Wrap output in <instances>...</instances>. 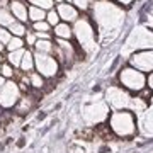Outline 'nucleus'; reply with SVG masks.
Returning <instances> with one entry per match:
<instances>
[{
	"instance_id": "ddd939ff",
	"label": "nucleus",
	"mask_w": 153,
	"mask_h": 153,
	"mask_svg": "<svg viewBox=\"0 0 153 153\" xmlns=\"http://www.w3.org/2000/svg\"><path fill=\"white\" fill-rule=\"evenodd\" d=\"M27 19L33 22H39V21H46V10L39 9V7L29 5L27 7Z\"/></svg>"
},
{
	"instance_id": "f257e3e1",
	"label": "nucleus",
	"mask_w": 153,
	"mask_h": 153,
	"mask_svg": "<svg viewBox=\"0 0 153 153\" xmlns=\"http://www.w3.org/2000/svg\"><path fill=\"white\" fill-rule=\"evenodd\" d=\"M109 129L121 138L136 134V119L131 111H114L109 116Z\"/></svg>"
},
{
	"instance_id": "1a4fd4ad",
	"label": "nucleus",
	"mask_w": 153,
	"mask_h": 153,
	"mask_svg": "<svg viewBox=\"0 0 153 153\" xmlns=\"http://www.w3.org/2000/svg\"><path fill=\"white\" fill-rule=\"evenodd\" d=\"M56 12L60 16V21L66 22V24L76 21V17H78V10L73 5H70V4H60V5L56 7Z\"/></svg>"
},
{
	"instance_id": "7c9ffc66",
	"label": "nucleus",
	"mask_w": 153,
	"mask_h": 153,
	"mask_svg": "<svg viewBox=\"0 0 153 153\" xmlns=\"http://www.w3.org/2000/svg\"><path fill=\"white\" fill-rule=\"evenodd\" d=\"M53 2H56V4H58V5H60V4H65V2H63V0H53Z\"/></svg>"
},
{
	"instance_id": "412c9836",
	"label": "nucleus",
	"mask_w": 153,
	"mask_h": 153,
	"mask_svg": "<svg viewBox=\"0 0 153 153\" xmlns=\"http://www.w3.org/2000/svg\"><path fill=\"white\" fill-rule=\"evenodd\" d=\"M46 22H48L51 27H55V26H58L60 24V16H58V12H56V9H51V10L46 12Z\"/></svg>"
},
{
	"instance_id": "9d476101",
	"label": "nucleus",
	"mask_w": 153,
	"mask_h": 153,
	"mask_svg": "<svg viewBox=\"0 0 153 153\" xmlns=\"http://www.w3.org/2000/svg\"><path fill=\"white\" fill-rule=\"evenodd\" d=\"M36 105V99L27 92V95H21V99L17 100V104L14 105L16 107V112L17 114H26L27 111H31Z\"/></svg>"
},
{
	"instance_id": "393cba45",
	"label": "nucleus",
	"mask_w": 153,
	"mask_h": 153,
	"mask_svg": "<svg viewBox=\"0 0 153 153\" xmlns=\"http://www.w3.org/2000/svg\"><path fill=\"white\" fill-rule=\"evenodd\" d=\"M10 38H12V34H10V31L7 27H0V43L4 44V46H7V43L10 41Z\"/></svg>"
},
{
	"instance_id": "4be33fe9",
	"label": "nucleus",
	"mask_w": 153,
	"mask_h": 153,
	"mask_svg": "<svg viewBox=\"0 0 153 153\" xmlns=\"http://www.w3.org/2000/svg\"><path fill=\"white\" fill-rule=\"evenodd\" d=\"M29 4L31 5H34V7H39V9H43V10H51L53 9V0H29Z\"/></svg>"
},
{
	"instance_id": "c85d7f7f",
	"label": "nucleus",
	"mask_w": 153,
	"mask_h": 153,
	"mask_svg": "<svg viewBox=\"0 0 153 153\" xmlns=\"http://www.w3.org/2000/svg\"><path fill=\"white\" fill-rule=\"evenodd\" d=\"M146 87L150 90H153V71L150 73V76H146Z\"/></svg>"
},
{
	"instance_id": "c9c22d12",
	"label": "nucleus",
	"mask_w": 153,
	"mask_h": 153,
	"mask_svg": "<svg viewBox=\"0 0 153 153\" xmlns=\"http://www.w3.org/2000/svg\"><path fill=\"white\" fill-rule=\"evenodd\" d=\"M152 102H153V97H152Z\"/></svg>"
},
{
	"instance_id": "9b49d317",
	"label": "nucleus",
	"mask_w": 153,
	"mask_h": 153,
	"mask_svg": "<svg viewBox=\"0 0 153 153\" xmlns=\"http://www.w3.org/2000/svg\"><path fill=\"white\" fill-rule=\"evenodd\" d=\"M36 53H44V55H53V49H55V43L51 39H38L34 44Z\"/></svg>"
},
{
	"instance_id": "c756f323",
	"label": "nucleus",
	"mask_w": 153,
	"mask_h": 153,
	"mask_svg": "<svg viewBox=\"0 0 153 153\" xmlns=\"http://www.w3.org/2000/svg\"><path fill=\"white\" fill-rule=\"evenodd\" d=\"M5 82H7V80H5L2 75H0V90H2V87H4V85H5Z\"/></svg>"
},
{
	"instance_id": "f03ea898",
	"label": "nucleus",
	"mask_w": 153,
	"mask_h": 153,
	"mask_svg": "<svg viewBox=\"0 0 153 153\" xmlns=\"http://www.w3.org/2000/svg\"><path fill=\"white\" fill-rule=\"evenodd\" d=\"M119 82L124 88L140 94L143 88L146 87V76H145V73H141V71L136 70V68H129V66H128L124 70H121Z\"/></svg>"
},
{
	"instance_id": "b1692460",
	"label": "nucleus",
	"mask_w": 153,
	"mask_h": 153,
	"mask_svg": "<svg viewBox=\"0 0 153 153\" xmlns=\"http://www.w3.org/2000/svg\"><path fill=\"white\" fill-rule=\"evenodd\" d=\"M14 73H16V70H14L12 65H9V63H4V65H2L0 75L4 76V78H14Z\"/></svg>"
},
{
	"instance_id": "bb28decb",
	"label": "nucleus",
	"mask_w": 153,
	"mask_h": 153,
	"mask_svg": "<svg viewBox=\"0 0 153 153\" xmlns=\"http://www.w3.org/2000/svg\"><path fill=\"white\" fill-rule=\"evenodd\" d=\"M71 4H75V9L78 10H87L88 9V0H71Z\"/></svg>"
},
{
	"instance_id": "473e14b6",
	"label": "nucleus",
	"mask_w": 153,
	"mask_h": 153,
	"mask_svg": "<svg viewBox=\"0 0 153 153\" xmlns=\"http://www.w3.org/2000/svg\"><path fill=\"white\" fill-rule=\"evenodd\" d=\"M63 2H68V4H71V0H63Z\"/></svg>"
},
{
	"instance_id": "6e6552de",
	"label": "nucleus",
	"mask_w": 153,
	"mask_h": 153,
	"mask_svg": "<svg viewBox=\"0 0 153 153\" xmlns=\"http://www.w3.org/2000/svg\"><path fill=\"white\" fill-rule=\"evenodd\" d=\"M133 65L136 66V70L141 73L145 71H153V51H146V53H140L133 58Z\"/></svg>"
},
{
	"instance_id": "f8f14e48",
	"label": "nucleus",
	"mask_w": 153,
	"mask_h": 153,
	"mask_svg": "<svg viewBox=\"0 0 153 153\" xmlns=\"http://www.w3.org/2000/svg\"><path fill=\"white\" fill-rule=\"evenodd\" d=\"M55 36H56V39H70L71 36H73V31H71V27H70V24H66V22H60L58 26H55Z\"/></svg>"
},
{
	"instance_id": "2eb2a0df",
	"label": "nucleus",
	"mask_w": 153,
	"mask_h": 153,
	"mask_svg": "<svg viewBox=\"0 0 153 153\" xmlns=\"http://www.w3.org/2000/svg\"><path fill=\"white\" fill-rule=\"evenodd\" d=\"M7 29H9L10 34H12V36H16V38H22V36H26L27 31H29V29L26 27V24H24V22H19V21H14Z\"/></svg>"
},
{
	"instance_id": "20e7f679",
	"label": "nucleus",
	"mask_w": 153,
	"mask_h": 153,
	"mask_svg": "<svg viewBox=\"0 0 153 153\" xmlns=\"http://www.w3.org/2000/svg\"><path fill=\"white\" fill-rule=\"evenodd\" d=\"M21 88L17 85L16 80H9L5 82V85L0 90V107H5V109H10L17 104V100L21 99Z\"/></svg>"
},
{
	"instance_id": "aec40b11",
	"label": "nucleus",
	"mask_w": 153,
	"mask_h": 153,
	"mask_svg": "<svg viewBox=\"0 0 153 153\" xmlns=\"http://www.w3.org/2000/svg\"><path fill=\"white\" fill-rule=\"evenodd\" d=\"M24 39L22 38H16V36H12L10 41L7 43V51H17V49H24Z\"/></svg>"
},
{
	"instance_id": "72a5a7b5",
	"label": "nucleus",
	"mask_w": 153,
	"mask_h": 153,
	"mask_svg": "<svg viewBox=\"0 0 153 153\" xmlns=\"http://www.w3.org/2000/svg\"><path fill=\"white\" fill-rule=\"evenodd\" d=\"M0 61H2V53H0Z\"/></svg>"
},
{
	"instance_id": "423d86ee",
	"label": "nucleus",
	"mask_w": 153,
	"mask_h": 153,
	"mask_svg": "<svg viewBox=\"0 0 153 153\" xmlns=\"http://www.w3.org/2000/svg\"><path fill=\"white\" fill-rule=\"evenodd\" d=\"M75 34H76V38H78V41H80V46H83L85 49L90 44H94V31L85 19L83 21H76Z\"/></svg>"
},
{
	"instance_id": "cd10ccee",
	"label": "nucleus",
	"mask_w": 153,
	"mask_h": 153,
	"mask_svg": "<svg viewBox=\"0 0 153 153\" xmlns=\"http://www.w3.org/2000/svg\"><path fill=\"white\" fill-rule=\"evenodd\" d=\"M38 39H51V34L49 33H34Z\"/></svg>"
},
{
	"instance_id": "a211bd4d",
	"label": "nucleus",
	"mask_w": 153,
	"mask_h": 153,
	"mask_svg": "<svg viewBox=\"0 0 153 153\" xmlns=\"http://www.w3.org/2000/svg\"><path fill=\"white\" fill-rule=\"evenodd\" d=\"M29 85L36 90H41L44 88L46 82H44V76H41L38 71H29Z\"/></svg>"
},
{
	"instance_id": "a878e982",
	"label": "nucleus",
	"mask_w": 153,
	"mask_h": 153,
	"mask_svg": "<svg viewBox=\"0 0 153 153\" xmlns=\"http://www.w3.org/2000/svg\"><path fill=\"white\" fill-rule=\"evenodd\" d=\"M36 41H38V38H36L34 31H27V34H26V44H27V46H31V48H34Z\"/></svg>"
},
{
	"instance_id": "4468645a",
	"label": "nucleus",
	"mask_w": 153,
	"mask_h": 153,
	"mask_svg": "<svg viewBox=\"0 0 153 153\" xmlns=\"http://www.w3.org/2000/svg\"><path fill=\"white\" fill-rule=\"evenodd\" d=\"M22 71H26V73H29V71L34 70V55L31 53V51H24V56H22V61H21V66H19Z\"/></svg>"
},
{
	"instance_id": "f3484780",
	"label": "nucleus",
	"mask_w": 153,
	"mask_h": 153,
	"mask_svg": "<svg viewBox=\"0 0 153 153\" xmlns=\"http://www.w3.org/2000/svg\"><path fill=\"white\" fill-rule=\"evenodd\" d=\"M143 121H141V126H145V133L146 134H153V107L152 109H146L143 111Z\"/></svg>"
},
{
	"instance_id": "dca6fc26",
	"label": "nucleus",
	"mask_w": 153,
	"mask_h": 153,
	"mask_svg": "<svg viewBox=\"0 0 153 153\" xmlns=\"http://www.w3.org/2000/svg\"><path fill=\"white\" fill-rule=\"evenodd\" d=\"M24 51H26V49L9 51V55H7V63L12 65L14 68H19V66H21V61H22V56H24Z\"/></svg>"
},
{
	"instance_id": "39448f33",
	"label": "nucleus",
	"mask_w": 153,
	"mask_h": 153,
	"mask_svg": "<svg viewBox=\"0 0 153 153\" xmlns=\"http://www.w3.org/2000/svg\"><path fill=\"white\" fill-rule=\"evenodd\" d=\"M107 102H109V105L116 111H126L128 107H131L133 97H129L123 88L111 87L109 90H107Z\"/></svg>"
},
{
	"instance_id": "f704fd0d",
	"label": "nucleus",
	"mask_w": 153,
	"mask_h": 153,
	"mask_svg": "<svg viewBox=\"0 0 153 153\" xmlns=\"http://www.w3.org/2000/svg\"><path fill=\"white\" fill-rule=\"evenodd\" d=\"M0 70H2V63H0Z\"/></svg>"
},
{
	"instance_id": "6ab92c4d",
	"label": "nucleus",
	"mask_w": 153,
	"mask_h": 153,
	"mask_svg": "<svg viewBox=\"0 0 153 153\" xmlns=\"http://www.w3.org/2000/svg\"><path fill=\"white\" fill-rule=\"evenodd\" d=\"M14 21L16 19L10 14L9 7H0V27H9Z\"/></svg>"
},
{
	"instance_id": "7ed1b4c3",
	"label": "nucleus",
	"mask_w": 153,
	"mask_h": 153,
	"mask_svg": "<svg viewBox=\"0 0 153 153\" xmlns=\"http://www.w3.org/2000/svg\"><path fill=\"white\" fill-rule=\"evenodd\" d=\"M34 68L44 78H55V75L60 70V63L53 55L34 53Z\"/></svg>"
},
{
	"instance_id": "0eeeda50",
	"label": "nucleus",
	"mask_w": 153,
	"mask_h": 153,
	"mask_svg": "<svg viewBox=\"0 0 153 153\" xmlns=\"http://www.w3.org/2000/svg\"><path fill=\"white\" fill-rule=\"evenodd\" d=\"M9 10L19 22H27V5L24 0H9Z\"/></svg>"
},
{
	"instance_id": "2f4dec72",
	"label": "nucleus",
	"mask_w": 153,
	"mask_h": 153,
	"mask_svg": "<svg viewBox=\"0 0 153 153\" xmlns=\"http://www.w3.org/2000/svg\"><path fill=\"white\" fill-rule=\"evenodd\" d=\"M4 49H5V46H4V44L0 43V53H2V51H4Z\"/></svg>"
},
{
	"instance_id": "5701e85b",
	"label": "nucleus",
	"mask_w": 153,
	"mask_h": 153,
	"mask_svg": "<svg viewBox=\"0 0 153 153\" xmlns=\"http://www.w3.org/2000/svg\"><path fill=\"white\" fill-rule=\"evenodd\" d=\"M49 29H51V26H49L46 21L33 22V31L34 33H49Z\"/></svg>"
}]
</instances>
